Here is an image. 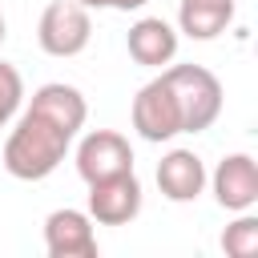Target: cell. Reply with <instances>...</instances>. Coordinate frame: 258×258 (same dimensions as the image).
<instances>
[{"mask_svg":"<svg viewBox=\"0 0 258 258\" xmlns=\"http://www.w3.org/2000/svg\"><path fill=\"white\" fill-rule=\"evenodd\" d=\"M85 117L89 105L77 85L64 81L40 85L4 141V169L16 181H44L69 157L77 133L85 129Z\"/></svg>","mask_w":258,"mask_h":258,"instance_id":"1","label":"cell"},{"mask_svg":"<svg viewBox=\"0 0 258 258\" xmlns=\"http://www.w3.org/2000/svg\"><path fill=\"white\" fill-rule=\"evenodd\" d=\"M161 77L173 89L177 113H181V133H206L218 117H222V81L206 69V64H173L161 69Z\"/></svg>","mask_w":258,"mask_h":258,"instance_id":"2","label":"cell"},{"mask_svg":"<svg viewBox=\"0 0 258 258\" xmlns=\"http://www.w3.org/2000/svg\"><path fill=\"white\" fill-rule=\"evenodd\" d=\"M89 36H93V16L77 0H52L36 20V44L56 60L81 56L89 48Z\"/></svg>","mask_w":258,"mask_h":258,"instance_id":"3","label":"cell"},{"mask_svg":"<svg viewBox=\"0 0 258 258\" xmlns=\"http://www.w3.org/2000/svg\"><path fill=\"white\" fill-rule=\"evenodd\" d=\"M129 117H133V129H137V137H141V141H153V145H161V141H173V137L181 133V113H177L173 89H169V81H165L161 73L137 89Z\"/></svg>","mask_w":258,"mask_h":258,"instance_id":"4","label":"cell"},{"mask_svg":"<svg viewBox=\"0 0 258 258\" xmlns=\"http://www.w3.org/2000/svg\"><path fill=\"white\" fill-rule=\"evenodd\" d=\"M133 169V145L125 133L117 129H89L77 145V173L85 185L113 177V173H129Z\"/></svg>","mask_w":258,"mask_h":258,"instance_id":"5","label":"cell"},{"mask_svg":"<svg viewBox=\"0 0 258 258\" xmlns=\"http://www.w3.org/2000/svg\"><path fill=\"white\" fill-rule=\"evenodd\" d=\"M97 226H129L141 214V181L137 173H113L89 185V210H85Z\"/></svg>","mask_w":258,"mask_h":258,"instance_id":"6","label":"cell"},{"mask_svg":"<svg viewBox=\"0 0 258 258\" xmlns=\"http://www.w3.org/2000/svg\"><path fill=\"white\" fill-rule=\"evenodd\" d=\"M206 181L214 185V202L230 214L258 206V161L250 153H226Z\"/></svg>","mask_w":258,"mask_h":258,"instance_id":"7","label":"cell"},{"mask_svg":"<svg viewBox=\"0 0 258 258\" xmlns=\"http://www.w3.org/2000/svg\"><path fill=\"white\" fill-rule=\"evenodd\" d=\"M44 250L48 258H97V230L85 210H52L44 218Z\"/></svg>","mask_w":258,"mask_h":258,"instance_id":"8","label":"cell"},{"mask_svg":"<svg viewBox=\"0 0 258 258\" xmlns=\"http://www.w3.org/2000/svg\"><path fill=\"white\" fill-rule=\"evenodd\" d=\"M206 177H210V173H206V161H202L194 149H169V153L157 161V189H161V198H169V202H177V206L202 198Z\"/></svg>","mask_w":258,"mask_h":258,"instance_id":"9","label":"cell"},{"mask_svg":"<svg viewBox=\"0 0 258 258\" xmlns=\"http://www.w3.org/2000/svg\"><path fill=\"white\" fill-rule=\"evenodd\" d=\"M125 48L137 64L145 69H161L177 56V28L161 16H141L129 24V36H125Z\"/></svg>","mask_w":258,"mask_h":258,"instance_id":"10","label":"cell"},{"mask_svg":"<svg viewBox=\"0 0 258 258\" xmlns=\"http://www.w3.org/2000/svg\"><path fill=\"white\" fill-rule=\"evenodd\" d=\"M234 24V0H181L177 4V32L189 40H214Z\"/></svg>","mask_w":258,"mask_h":258,"instance_id":"11","label":"cell"},{"mask_svg":"<svg viewBox=\"0 0 258 258\" xmlns=\"http://www.w3.org/2000/svg\"><path fill=\"white\" fill-rule=\"evenodd\" d=\"M222 250L234 254V258H250V254H258V218H254L250 210H242V214L226 226V234H222Z\"/></svg>","mask_w":258,"mask_h":258,"instance_id":"12","label":"cell"},{"mask_svg":"<svg viewBox=\"0 0 258 258\" xmlns=\"http://www.w3.org/2000/svg\"><path fill=\"white\" fill-rule=\"evenodd\" d=\"M20 105H24V77L16 64L0 60V129L20 113Z\"/></svg>","mask_w":258,"mask_h":258,"instance_id":"13","label":"cell"},{"mask_svg":"<svg viewBox=\"0 0 258 258\" xmlns=\"http://www.w3.org/2000/svg\"><path fill=\"white\" fill-rule=\"evenodd\" d=\"M77 4H85V8H109V12H137L149 0H77Z\"/></svg>","mask_w":258,"mask_h":258,"instance_id":"14","label":"cell"},{"mask_svg":"<svg viewBox=\"0 0 258 258\" xmlns=\"http://www.w3.org/2000/svg\"><path fill=\"white\" fill-rule=\"evenodd\" d=\"M8 40V20H4V12H0V44Z\"/></svg>","mask_w":258,"mask_h":258,"instance_id":"15","label":"cell"}]
</instances>
